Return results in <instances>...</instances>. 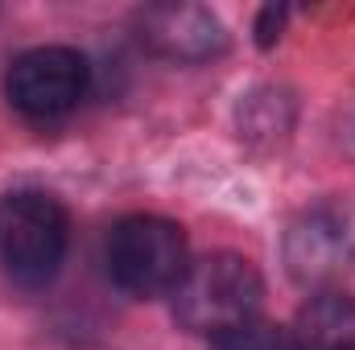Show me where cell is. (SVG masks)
<instances>
[{
	"label": "cell",
	"instance_id": "6da1fadb",
	"mask_svg": "<svg viewBox=\"0 0 355 350\" xmlns=\"http://www.w3.org/2000/svg\"><path fill=\"white\" fill-rule=\"evenodd\" d=\"M261 301L265 280L257 264L236 252H211L202 260H190L182 284L174 288V317L190 334L219 338L223 330L252 322Z\"/></svg>",
	"mask_w": 355,
	"mask_h": 350
},
{
	"label": "cell",
	"instance_id": "7a4b0ae2",
	"mask_svg": "<svg viewBox=\"0 0 355 350\" xmlns=\"http://www.w3.org/2000/svg\"><path fill=\"white\" fill-rule=\"evenodd\" d=\"M71 219L46 190H12L0 198V268L17 284H50L67 260Z\"/></svg>",
	"mask_w": 355,
	"mask_h": 350
},
{
	"label": "cell",
	"instance_id": "3957f363",
	"mask_svg": "<svg viewBox=\"0 0 355 350\" xmlns=\"http://www.w3.org/2000/svg\"><path fill=\"white\" fill-rule=\"evenodd\" d=\"M186 268V231L162 214H128L107 235V272L128 297H174Z\"/></svg>",
	"mask_w": 355,
	"mask_h": 350
},
{
	"label": "cell",
	"instance_id": "277c9868",
	"mask_svg": "<svg viewBox=\"0 0 355 350\" xmlns=\"http://www.w3.org/2000/svg\"><path fill=\"white\" fill-rule=\"evenodd\" d=\"M87 83H91V66L79 50L37 46V50H25L8 66L4 95L21 116L54 120V116H67L71 107H79V99L87 95Z\"/></svg>",
	"mask_w": 355,
	"mask_h": 350
},
{
	"label": "cell",
	"instance_id": "5b68a950",
	"mask_svg": "<svg viewBox=\"0 0 355 350\" xmlns=\"http://www.w3.org/2000/svg\"><path fill=\"white\" fill-rule=\"evenodd\" d=\"M137 37L166 62H207L227 50L223 21L202 4H149L137 17Z\"/></svg>",
	"mask_w": 355,
	"mask_h": 350
},
{
	"label": "cell",
	"instance_id": "8992f818",
	"mask_svg": "<svg viewBox=\"0 0 355 350\" xmlns=\"http://www.w3.org/2000/svg\"><path fill=\"white\" fill-rule=\"evenodd\" d=\"M347 256H352V231H347V219L331 206L302 210L285 231V268L306 288L339 276Z\"/></svg>",
	"mask_w": 355,
	"mask_h": 350
},
{
	"label": "cell",
	"instance_id": "52a82bcc",
	"mask_svg": "<svg viewBox=\"0 0 355 350\" xmlns=\"http://www.w3.org/2000/svg\"><path fill=\"white\" fill-rule=\"evenodd\" d=\"M293 334V350H355V297L318 293L302 305Z\"/></svg>",
	"mask_w": 355,
	"mask_h": 350
},
{
	"label": "cell",
	"instance_id": "ba28073f",
	"mask_svg": "<svg viewBox=\"0 0 355 350\" xmlns=\"http://www.w3.org/2000/svg\"><path fill=\"white\" fill-rule=\"evenodd\" d=\"M211 350H293V334L272 322L252 317V322L232 326L219 338H211Z\"/></svg>",
	"mask_w": 355,
	"mask_h": 350
},
{
	"label": "cell",
	"instance_id": "9c48e42d",
	"mask_svg": "<svg viewBox=\"0 0 355 350\" xmlns=\"http://www.w3.org/2000/svg\"><path fill=\"white\" fill-rule=\"evenodd\" d=\"M281 25H285V8H277V4L261 8V21H257V42H261L265 50L277 42V37H281Z\"/></svg>",
	"mask_w": 355,
	"mask_h": 350
}]
</instances>
